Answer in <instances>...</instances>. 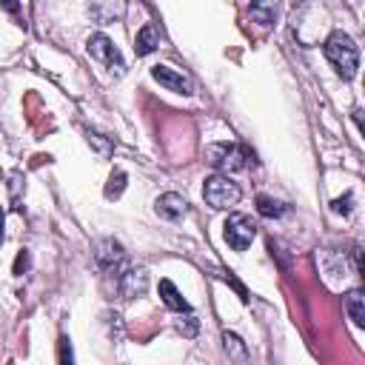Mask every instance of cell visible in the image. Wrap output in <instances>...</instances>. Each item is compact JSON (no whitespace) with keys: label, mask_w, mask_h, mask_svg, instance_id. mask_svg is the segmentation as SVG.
<instances>
[{"label":"cell","mask_w":365,"mask_h":365,"mask_svg":"<svg viewBox=\"0 0 365 365\" xmlns=\"http://www.w3.org/2000/svg\"><path fill=\"white\" fill-rule=\"evenodd\" d=\"M257 211H259L262 217H268V220H277V217H282V214H285V205H282V202H277L274 197L259 194V197H257Z\"/></svg>","instance_id":"5bb4252c"},{"label":"cell","mask_w":365,"mask_h":365,"mask_svg":"<svg viewBox=\"0 0 365 365\" xmlns=\"http://www.w3.org/2000/svg\"><path fill=\"white\" fill-rule=\"evenodd\" d=\"M88 143L100 145V151H103V154H108V151H111V143H103V140H100V134H91V131H88Z\"/></svg>","instance_id":"ffe728a7"},{"label":"cell","mask_w":365,"mask_h":365,"mask_svg":"<svg viewBox=\"0 0 365 365\" xmlns=\"http://www.w3.org/2000/svg\"><path fill=\"white\" fill-rule=\"evenodd\" d=\"M94 257H97V265L103 268V274L114 277V282L131 268V259H128V254L123 251V245L117 240H100Z\"/></svg>","instance_id":"277c9868"},{"label":"cell","mask_w":365,"mask_h":365,"mask_svg":"<svg viewBox=\"0 0 365 365\" xmlns=\"http://www.w3.org/2000/svg\"><path fill=\"white\" fill-rule=\"evenodd\" d=\"M88 54H91L94 60H100L106 68H111L114 74H123V71H125V60H123L120 48H117L114 40L106 37L103 31H97V34L88 37Z\"/></svg>","instance_id":"5b68a950"},{"label":"cell","mask_w":365,"mask_h":365,"mask_svg":"<svg viewBox=\"0 0 365 365\" xmlns=\"http://www.w3.org/2000/svg\"><path fill=\"white\" fill-rule=\"evenodd\" d=\"M157 46H160V29H157L154 23H145V26L137 31V40H134V51H137V57L151 54Z\"/></svg>","instance_id":"30bf717a"},{"label":"cell","mask_w":365,"mask_h":365,"mask_svg":"<svg viewBox=\"0 0 365 365\" xmlns=\"http://www.w3.org/2000/svg\"><path fill=\"white\" fill-rule=\"evenodd\" d=\"M177 328H180L185 336H194V334H197V328H200V322H197V317H194V314H185V319H180V322H177Z\"/></svg>","instance_id":"ac0fdd59"},{"label":"cell","mask_w":365,"mask_h":365,"mask_svg":"<svg viewBox=\"0 0 365 365\" xmlns=\"http://www.w3.org/2000/svg\"><path fill=\"white\" fill-rule=\"evenodd\" d=\"M160 299L171 308V311H177V314H191V305H188V299L177 291V285L171 282V279H160Z\"/></svg>","instance_id":"9c48e42d"},{"label":"cell","mask_w":365,"mask_h":365,"mask_svg":"<svg viewBox=\"0 0 365 365\" xmlns=\"http://www.w3.org/2000/svg\"><path fill=\"white\" fill-rule=\"evenodd\" d=\"M29 265H31V254L23 248V251L14 257V274H17V277H20V274H26V271H29Z\"/></svg>","instance_id":"d6986e66"},{"label":"cell","mask_w":365,"mask_h":365,"mask_svg":"<svg viewBox=\"0 0 365 365\" xmlns=\"http://www.w3.org/2000/svg\"><path fill=\"white\" fill-rule=\"evenodd\" d=\"M202 197H205V202H208L211 208L225 211V208H234V205L240 202L242 191H240V185H237L228 174H214V177L205 180V185H202Z\"/></svg>","instance_id":"3957f363"},{"label":"cell","mask_w":365,"mask_h":365,"mask_svg":"<svg viewBox=\"0 0 365 365\" xmlns=\"http://www.w3.org/2000/svg\"><path fill=\"white\" fill-rule=\"evenodd\" d=\"M251 14L257 17V23H262V26H268V23H274V6H259V3H254L251 6Z\"/></svg>","instance_id":"2e32d148"},{"label":"cell","mask_w":365,"mask_h":365,"mask_svg":"<svg viewBox=\"0 0 365 365\" xmlns=\"http://www.w3.org/2000/svg\"><path fill=\"white\" fill-rule=\"evenodd\" d=\"M222 237H225V242H228L234 251H245V248L251 245V240L257 237V225H254V220L245 217V214H231V217L225 220V225H222Z\"/></svg>","instance_id":"8992f818"},{"label":"cell","mask_w":365,"mask_h":365,"mask_svg":"<svg viewBox=\"0 0 365 365\" xmlns=\"http://www.w3.org/2000/svg\"><path fill=\"white\" fill-rule=\"evenodd\" d=\"M222 342H225V354L234 359V365H248V348H245V342L237 334L225 331L222 334Z\"/></svg>","instance_id":"7c38bea8"},{"label":"cell","mask_w":365,"mask_h":365,"mask_svg":"<svg viewBox=\"0 0 365 365\" xmlns=\"http://www.w3.org/2000/svg\"><path fill=\"white\" fill-rule=\"evenodd\" d=\"M3 220L6 217H3V208H0V242H3Z\"/></svg>","instance_id":"44dd1931"},{"label":"cell","mask_w":365,"mask_h":365,"mask_svg":"<svg viewBox=\"0 0 365 365\" xmlns=\"http://www.w3.org/2000/svg\"><path fill=\"white\" fill-rule=\"evenodd\" d=\"M205 157H208V163H211L217 171H222V174H228V171H242V168L254 160L251 148L242 145V143H214V145L205 148Z\"/></svg>","instance_id":"7a4b0ae2"},{"label":"cell","mask_w":365,"mask_h":365,"mask_svg":"<svg viewBox=\"0 0 365 365\" xmlns=\"http://www.w3.org/2000/svg\"><path fill=\"white\" fill-rule=\"evenodd\" d=\"M57 359H60V365H74V354H71V339L68 336L57 339Z\"/></svg>","instance_id":"9a60e30c"},{"label":"cell","mask_w":365,"mask_h":365,"mask_svg":"<svg viewBox=\"0 0 365 365\" xmlns=\"http://www.w3.org/2000/svg\"><path fill=\"white\" fill-rule=\"evenodd\" d=\"M154 208H157V214H160L163 220H180V217L188 211V202H185V197H180L177 191H165V194L157 197Z\"/></svg>","instance_id":"ba28073f"},{"label":"cell","mask_w":365,"mask_h":365,"mask_svg":"<svg viewBox=\"0 0 365 365\" xmlns=\"http://www.w3.org/2000/svg\"><path fill=\"white\" fill-rule=\"evenodd\" d=\"M351 202H354V194L348 191L345 197L331 200V211H334V214H351Z\"/></svg>","instance_id":"e0dca14e"},{"label":"cell","mask_w":365,"mask_h":365,"mask_svg":"<svg viewBox=\"0 0 365 365\" xmlns=\"http://www.w3.org/2000/svg\"><path fill=\"white\" fill-rule=\"evenodd\" d=\"M345 311H348V317L354 319L356 328L365 325V297H362L359 288H354V291L345 294Z\"/></svg>","instance_id":"8fae6325"},{"label":"cell","mask_w":365,"mask_h":365,"mask_svg":"<svg viewBox=\"0 0 365 365\" xmlns=\"http://www.w3.org/2000/svg\"><path fill=\"white\" fill-rule=\"evenodd\" d=\"M322 51H325L328 63L336 68V74H339L342 80H354V74H356V68H359V46L351 40V34L334 31V34L325 40Z\"/></svg>","instance_id":"6da1fadb"},{"label":"cell","mask_w":365,"mask_h":365,"mask_svg":"<svg viewBox=\"0 0 365 365\" xmlns=\"http://www.w3.org/2000/svg\"><path fill=\"white\" fill-rule=\"evenodd\" d=\"M125 180H128L125 171H120V168L111 171V174H108V182H106V191H103L106 200H120V194L125 191Z\"/></svg>","instance_id":"4fadbf2b"},{"label":"cell","mask_w":365,"mask_h":365,"mask_svg":"<svg viewBox=\"0 0 365 365\" xmlns=\"http://www.w3.org/2000/svg\"><path fill=\"white\" fill-rule=\"evenodd\" d=\"M151 77H154L160 86H165L168 91L194 94V83H191L182 71H177V68H171V66H151Z\"/></svg>","instance_id":"52a82bcc"}]
</instances>
